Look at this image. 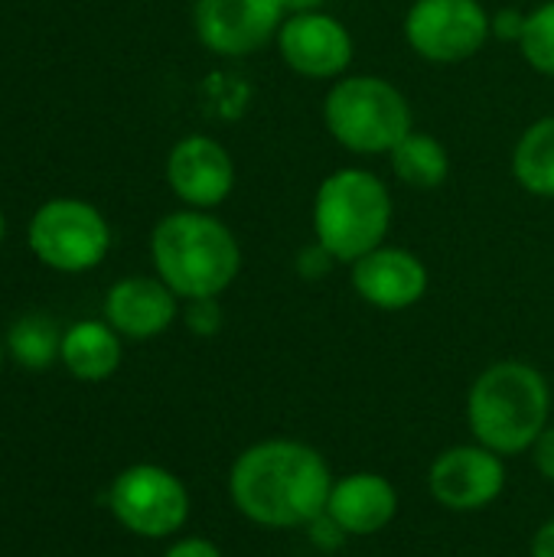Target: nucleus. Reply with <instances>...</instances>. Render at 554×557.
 Returning a JSON list of instances; mask_svg holds the SVG:
<instances>
[{"label": "nucleus", "mask_w": 554, "mask_h": 557, "mask_svg": "<svg viewBox=\"0 0 554 557\" xmlns=\"http://www.w3.org/2000/svg\"><path fill=\"white\" fill-rule=\"evenodd\" d=\"M333 480L327 457L307 441L264 437L232 460L225 490L245 522L268 532H294L327 512Z\"/></svg>", "instance_id": "obj_1"}, {"label": "nucleus", "mask_w": 554, "mask_h": 557, "mask_svg": "<svg viewBox=\"0 0 554 557\" xmlns=\"http://www.w3.org/2000/svg\"><path fill=\"white\" fill-rule=\"evenodd\" d=\"M552 382L526 359L490 362L467 388V428L500 457H522L552 424Z\"/></svg>", "instance_id": "obj_2"}, {"label": "nucleus", "mask_w": 554, "mask_h": 557, "mask_svg": "<svg viewBox=\"0 0 554 557\" xmlns=\"http://www.w3.org/2000/svg\"><path fill=\"white\" fill-rule=\"evenodd\" d=\"M153 274L186 304L222 297L242 274L235 232L206 209H176L150 232Z\"/></svg>", "instance_id": "obj_3"}, {"label": "nucleus", "mask_w": 554, "mask_h": 557, "mask_svg": "<svg viewBox=\"0 0 554 557\" xmlns=\"http://www.w3.org/2000/svg\"><path fill=\"white\" fill-rule=\"evenodd\" d=\"M395 222V199L389 183L369 166H336L317 183L310 225L313 242L323 245L336 264H356L362 255L389 242Z\"/></svg>", "instance_id": "obj_4"}, {"label": "nucleus", "mask_w": 554, "mask_h": 557, "mask_svg": "<svg viewBox=\"0 0 554 557\" xmlns=\"http://www.w3.org/2000/svg\"><path fill=\"white\" fill-rule=\"evenodd\" d=\"M323 127L356 157H389L415 131L408 95L372 72H346L323 95Z\"/></svg>", "instance_id": "obj_5"}, {"label": "nucleus", "mask_w": 554, "mask_h": 557, "mask_svg": "<svg viewBox=\"0 0 554 557\" xmlns=\"http://www.w3.org/2000/svg\"><path fill=\"white\" fill-rule=\"evenodd\" d=\"M186 483L160 463H131L108 486V512L114 522L144 542H170L189 522Z\"/></svg>", "instance_id": "obj_6"}, {"label": "nucleus", "mask_w": 554, "mask_h": 557, "mask_svg": "<svg viewBox=\"0 0 554 557\" xmlns=\"http://www.w3.org/2000/svg\"><path fill=\"white\" fill-rule=\"evenodd\" d=\"M26 245L59 274H85L108 258L111 225L85 199H49L33 212Z\"/></svg>", "instance_id": "obj_7"}, {"label": "nucleus", "mask_w": 554, "mask_h": 557, "mask_svg": "<svg viewBox=\"0 0 554 557\" xmlns=\"http://www.w3.org/2000/svg\"><path fill=\"white\" fill-rule=\"evenodd\" d=\"M408 49L431 65H460L493 39V13L483 0H411L402 20Z\"/></svg>", "instance_id": "obj_8"}, {"label": "nucleus", "mask_w": 554, "mask_h": 557, "mask_svg": "<svg viewBox=\"0 0 554 557\" xmlns=\"http://www.w3.org/2000/svg\"><path fill=\"white\" fill-rule=\"evenodd\" d=\"M506 457L477 441L441 450L428 467L431 499L454 516L490 509L506 493Z\"/></svg>", "instance_id": "obj_9"}, {"label": "nucleus", "mask_w": 554, "mask_h": 557, "mask_svg": "<svg viewBox=\"0 0 554 557\" xmlns=\"http://www.w3.org/2000/svg\"><path fill=\"white\" fill-rule=\"evenodd\" d=\"M278 59L307 82H336L353 69L356 39L330 10L287 13L274 36Z\"/></svg>", "instance_id": "obj_10"}, {"label": "nucleus", "mask_w": 554, "mask_h": 557, "mask_svg": "<svg viewBox=\"0 0 554 557\" xmlns=\"http://www.w3.org/2000/svg\"><path fill=\"white\" fill-rule=\"evenodd\" d=\"M287 20L284 0H196L193 26L199 42L222 59H248L274 42Z\"/></svg>", "instance_id": "obj_11"}, {"label": "nucleus", "mask_w": 554, "mask_h": 557, "mask_svg": "<svg viewBox=\"0 0 554 557\" xmlns=\"http://www.w3.org/2000/svg\"><path fill=\"white\" fill-rule=\"evenodd\" d=\"M235 160L209 134H186L167 153V186L186 209H219L235 189Z\"/></svg>", "instance_id": "obj_12"}, {"label": "nucleus", "mask_w": 554, "mask_h": 557, "mask_svg": "<svg viewBox=\"0 0 554 557\" xmlns=\"http://www.w3.org/2000/svg\"><path fill=\"white\" fill-rule=\"evenodd\" d=\"M349 284L366 307L382 313H405L428 297L431 271L411 248L385 242L349 264Z\"/></svg>", "instance_id": "obj_13"}, {"label": "nucleus", "mask_w": 554, "mask_h": 557, "mask_svg": "<svg viewBox=\"0 0 554 557\" xmlns=\"http://www.w3.org/2000/svg\"><path fill=\"white\" fill-rule=\"evenodd\" d=\"M180 297L153 274H134V277H121L111 284V290L104 294V320L121 333V339H157L163 336L180 310Z\"/></svg>", "instance_id": "obj_14"}, {"label": "nucleus", "mask_w": 554, "mask_h": 557, "mask_svg": "<svg viewBox=\"0 0 554 557\" xmlns=\"http://www.w3.org/2000/svg\"><path fill=\"white\" fill-rule=\"evenodd\" d=\"M398 490L389 476L372 470H356L333 480L327 516L349 535V539H369L385 532L398 516Z\"/></svg>", "instance_id": "obj_15"}, {"label": "nucleus", "mask_w": 554, "mask_h": 557, "mask_svg": "<svg viewBox=\"0 0 554 557\" xmlns=\"http://www.w3.org/2000/svg\"><path fill=\"white\" fill-rule=\"evenodd\" d=\"M124 359L121 333L108 320H78L62 333L59 362L69 369L72 379L98 385L108 382Z\"/></svg>", "instance_id": "obj_16"}, {"label": "nucleus", "mask_w": 554, "mask_h": 557, "mask_svg": "<svg viewBox=\"0 0 554 557\" xmlns=\"http://www.w3.org/2000/svg\"><path fill=\"white\" fill-rule=\"evenodd\" d=\"M389 166H392V173H395V180L402 186L431 193V189L444 186L447 176H451V150H447V144L441 137L415 127L389 153Z\"/></svg>", "instance_id": "obj_17"}, {"label": "nucleus", "mask_w": 554, "mask_h": 557, "mask_svg": "<svg viewBox=\"0 0 554 557\" xmlns=\"http://www.w3.org/2000/svg\"><path fill=\"white\" fill-rule=\"evenodd\" d=\"M513 180L519 189L539 199H554V114L532 121L519 140L513 144L509 157Z\"/></svg>", "instance_id": "obj_18"}, {"label": "nucleus", "mask_w": 554, "mask_h": 557, "mask_svg": "<svg viewBox=\"0 0 554 557\" xmlns=\"http://www.w3.org/2000/svg\"><path fill=\"white\" fill-rule=\"evenodd\" d=\"M7 352L23 366V369H49L59 362L62 352V330L56 326L52 317L46 313H26L7 330Z\"/></svg>", "instance_id": "obj_19"}, {"label": "nucleus", "mask_w": 554, "mask_h": 557, "mask_svg": "<svg viewBox=\"0 0 554 557\" xmlns=\"http://www.w3.org/2000/svg\"><path fill=\"white\" fill-rule=\"evenodd\" d=\"M519 52L532 72L554 78V0H542L526 13Z\"/></svg>", "instance_id": "obj_20"}, {"label": "nucleus", "mask_w": 554, "mask_h": 557, "mask_svg": "<svg viewBox=\"0 0 554 557\" xmlns=\"http://www.w3.org/2000/svg\"><path fill=\"white\" fill-rule=\"evenodd\" d=\"M222 307H219V297H202V300H186V310H183V323L193 336H216L222 330Z\"/></svg>", "instance_id": "obj_21"}, {"label": "nucleus", "mask_w": 554, "mask_h": 557, "mask_svg": "<svg viewBox=\"0 0 554 557\" xmlns=\"http://www.w3.org/2000/svg\"><path fill=\"white\" fill-rule=\"evenodd\" d=\"M294 268H297V274H300L304 281H320V277H327V274L336 268V258H333L323 245L310 242L307 248H300Z\"/></svg>", "instance_id": "obj_22"}, {"label": "nucleus", "mask_w": 554, "mask_h": 557, "mask_svg": "<svg viewBox=\"0 0 554 557\" xmlns=\"http://www.w3.org/2000/svg\"><path fill=\"white\" fill-rule=\"evenodd\" d=\"M304 532H307V539H310V545H313L317 552H336V548L349 539L327 512H323L320 519H313Z\"/></svg>", "instance_id": "obj_23"}, {"label": "nucleus", "mask_w": 554, "mask_h": 557, "mask_svg": "<svg viewBox=\"0 0 554 557\" xmlns=\"http://www.w3.org/2000/svg\"><path fill=\"white\" fill-rule=\"evenodd\" d=\"M526 13L529 10H519V7H500L493 13V39H503V42H516L522 39V29H526Z\"/></svg>", "instance_id": "obj_24"}, {"label": "nucleus", "mask_w": 554, "mask_h": 557, "mask_svg": "<svg viewBox=\"0 0 554 557\" xmlns=\"http://www.w3.org/2000/svg\"><path fill=\"white\" fill-rule=\"evenodd\" d=\"M163 557H225V555H222V548H219L216 542H209V539H202V535H176V539L167 545Z\"/></svg>", "instance_id": "obj_25"}, {"label": "nucleus", "mask_w": 554, "mask_h": 557, "mask_svg": "<svg viewBox=\"0 0 554 557\" xmlns=\"http://www.w3.org/2000/svg\"><path fill=\"white\" fill-rule=\"evenodd\" d=\"M529 457H532L535 473H539L545 483H554V421L539 434V441L532 444Z\"/></svg>", "instance_id": "obj_26"}, {"label": "nucleus", "mask_w": 554, "mask_h": 557, "mask_svg": "<svg viewBox=\"0 0 554 557\" xmlns=\"http://www.w3.org/2000/svg\"><path fill=\"white\" fill-rule=\"evenodd\" d=\"M529 557H554V519L542 522L532 535V545H529Z\"/></svg>", "instance_id": "obj_27"}, {"label": "nucleus", "mask_w": 554, "mask_h": 557, "mask_svg": "<svg viewBox=\"0 0 554 557\" xmlns=\"http://www.w3.org/2000/svg\"><path fill=\"white\" fill-rule=\"evenodd\" d=\"M330 0H284L287 13H310V10H327Z\"/></svg>", "instance_id": "obj_28"}, {"label": "nucleus", "mask_w": 554, "mask_h": 557, "mask_svg": "<svg viewBox=\"0 0 554 557\" xmlns=\"http://www.w3.org/2000/svg\"><path fill=\"white\" fill-rule=\"evenodd\" d=\"M3 232H7V219H3V212H0V242H3Z\"/></svg>", "instance_id": "obj_29"}, {"label": "nucleus", "mask_w": 554, "mask_h": 557, "mask_svg": "<svg viewBox=\"0 0 554 557\" xmlns=\"http://www.w3.org/2000/svg\"><path fill=\"white\" fill-rule=\"evenodd\" d=\"M3 356H7V346L0 343V369H3Z\"/></svg>", "instance_id": "obj_30"}]
</instances>
